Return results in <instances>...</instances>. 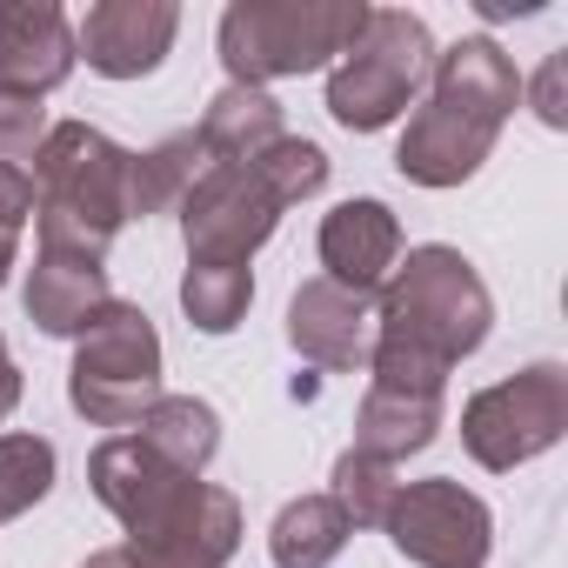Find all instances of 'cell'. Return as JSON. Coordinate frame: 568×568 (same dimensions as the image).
<instances>
[{
  "label": "cell",
  "instance_id": "cell-1",
  "mask_svg": "<svg viewBox=\"0 0 568 568\" xmlns=\"http://www.w3.org/2000/svg\"><path fill=\"white\" fill-rule=\"evenodd\" d=\"M488 322H495V302L462 247H442V241L408 247V261L375 295V348H368L375 388L442 395L448 368L488 342Z\"/></svg>",
  "mask_w": 568,
  "mask_h": 568
},
{
  "label": "cell",
  "instance_id": "cell-2",
  "mask_svg": "<svg viewBox=\"0 0 568 568\" xmlns=\"http://www.w3.org/2000/svg\"><path fill=\"white\" fill-rule=\"evenodd\" d=\"M88 488L128 528V555L141 568H227L241 548V501L201 475L168 468L134 435L94 448Z\"/></svg>",
  "mask_w": 568,
  "mask_h": 568
},
{
  "label": "cell",
  "instance_id": "cell-3",
  "mask_svg": "<svg viewBox=\"0 0 568 568\" xmlns=\"http://www.w3.org/2000/svg\"><path fill=\"white\" fill-rule=\"evenodd\" d=\"M34 227L41 247L108 261V241L128 227V148L88 121H54L34 148Z\"/></svg>",
  "mask_w": 568,
  "mask_h": 568
},
{
  "label": "cell",
  "instance_id": "cell-4",
  "mask_svg": "<svg viewBox=\"0 0 568 568\" xmlns=\"http://www.w3.org/2000/svg\"><path fill=\"white\" fill-rule=\"evenodd\" d=\"M368 0H234L221 14V68L234 88H267L342 61Z\"/></svg>",
  "mask_w": 568,
  "mask_h": 568
},
{
  "label": "cell",
  "instance_id": "cell-5",
  "mask_svg": "<svg viewBox=\"0 0 568 568\" xmlns=\"http://www.w3.org/2000/svg\"><path fill=\"white\" fill-rule=\"evenodd\" d=\"M428 68H435L428 21L408 8H368L362 34L342 48L335 74H328V114L348 134H382L422 94Z\"/></svg>",
  "mask_w": 568,
  "mask_h": 568
},
{
  "label": "cell",
  "instance_id": "cell-6",
  "mask_svg": "<svg viewBox=\"0 0 568 568\" xmlns=\"http://www.w3.org/2000/svg\"><path fill=\"white\" fill-rule=\"evenodd\" d=\"M161 335L148 322V308L134 302H108L74 348L68 368V402L74 415H88L94 428H134L154 402H161Z\"/></svg>",
  "mask_w": 568,
  "mask_h": 568
},
{
  "label": "cell",
  "instance_id": "cell-7",
  "mask_svg": "<svg viewBox=\"0 0 568 568\" xmlns=\"http://www.w3.org/2000/svg\"><path fill=\"white\" fill-rule=\"evenodd\" d=\"M568 435V368L561 362H535L495 388H481L462 408V442L481 468L508 475L535 455H548Z\"/></svg>",
  "mask_w": 568,
  "mask_h": 568
},
{
  "label": "cell",
  "instance_id": "cell-8",
  "mask_svg": "<svg viewBox=\"0 0 568 568\" xmlns=\"http://www.w3.org/2000/svg\"><path fill=\"white\" fill-rule=\"evenodd\" d=\"M281 214H288V201L274 194V181L254 161L201 168V181L181 201L187 261H201V267H247L254 247L281 227Z\"/></svg>",
  "mask_w": 568,
  "mask_h": 568
},
{
  "label": "cell",
  "instance_id": "cell-9",
  "mask_svg": "<svg viewBox=\"0 0 568 568\" xmlns=\"http://www.w3.org/2000/svg\"><path fill=\"white\" fill-rule=\"evenodd\" d=\"M388 541L395 555H408L415 568H481L488 548H495V515L481 495H468L462 481L448 475H428V481H408L388 508Z\"/></svg>",
  "mask_w": 568,
  "mask_h": 568
},
{
  "label": "cell",
  "instance_id": "cell-10",
  "mask_svg": "<svg viewBox=\"0 0 568 568\" xmlns=\"http://www.w3.org/2000/svg\"><path fill=\"white\" fill-rule=\"evenodd\" d=\"M174 34H181L174 0H101L74 28V54H88V68L108 81H141L168 61Z\"/></svg>",
  "mask_w": 568,
  "mask_h": 568
},
{
  "label": "cell",
  "instance_id": "cell-11",
  "mask_svg": "<svg viewBox=\"0 0 568 568\" xmlns=\"http://www.w3.org/2000/svg\"><path fill=\"white\" fill-rule=\"evenodd\" d=\"M288 342H295V355H308L328 375L368 368V348H375V295H355V288H342V281H328V274L302 281L295 302H288Z\"/></svg>",
  "mask_w": 568,
  "mask_h": 568
},
{
  "label": "cell",
  "instance_id": "cell-12",
  "mask_svg": "<svg viewBox=\"0 0 568 568\" xmlns=\"http://www.w3.org/2000/svg\"><path fill=\"white\" fill-rule=\"evenodd\" d=\"M495 134H501L495 121L462 114V108H448V101H428V108L408 121V134H402V148H395V168H402L415 187H462V181L488 161Z\"/></svg>",
  "mask_w": 568,
  "mask_h": 568
},
{
  "label": "cell",
  "instance_id": "cell-13",
  "mask_svg": "<svg viewBox=\"0 0 568 568\" xmlns=\"http://www.w3.org/2000/svg\"><path fill=\"white\" fill-rule=\"evenodd\" d=\"M74 28L54 0H0V88L48 94L74 74Z\"/></svg>",
  "mask_w": 568,
  "mask_h": 568
},
{
  "label": "cell",
  "instance_id": "cell-14",
  "mask_svg": "<svg viewBox=\"0 0 568 568\" xmlns=\"http://www.w3.org/2000/svg\"><path fill=\"white\" fill-rule=\"evenodd\" d=\"M395 261H402V221H395L388 201H342L322 221V267H328V281H342V288L382 295Z\"/></svg>",
  "mask_w": 568,
  "mask_h": 568
},
{
  "label": "cell",
  "instance_id": "cell-15",
  "mask_svg": "<svg viewBox=\"0 0 568 568\" xmlns=\"http://www.w3.org/2000/svg\"><path fill=\"white\" fill-rule=\"evenodd\" d=\"M108 302H114V288H108V267H101V261L61 254V247H41V254H34V274H28V322H34L41 335H81Z\"/></svg>",
  "mask_w": 568,
  "mask_h": 568
},
{
  "label": "cell",
  "instance_id": "cell-16",
  "mask_svg": "<svg viewBox=\"0 0 568 568\" xmlns=\"http://www.w3.org/2000/svg\"><path fill=\"white\" fill-rule=\"evenodd\" d=\"M194 141H201V154H207L214 168L254 161L261 148H274V141H281V101H274L267 88H234V81H227V88L207 101V114H201Z\"/></svg>",
  "mask_w": 568,
  "mask_h": 568
},
{
  "label": "cell",
  "instance_id": "cell-17",
  "mask_svg": "<svg viewBox=\"0 0 568 568\" xmlns=\"http://www.w3.org/2000/svg\"><path fill=\"white\" fill-rule=\"evenodd\" d=\"M442 435V395H402V388H368L355 408V448L375 462H408Z\"/></svg>",
  "mask_w": 568,
  "mask_h": 568
},
{
  "label": "cell",
  "instance_id": "cell-18",
  "mask_svg": "<svg viewBox=\"0 0 568 568\" xmlns=\"http://www.w3.org/2000/svg\"><path fill=\"white\" fill-rule=\"evenodd\" d=\"M134 442L154 448L168 468L201 475V468L214 462V448H221V415H214L201 395H161V402L134 422Z\"/></svg>",
  "mask_w": 568,
  "mask_h": 568
},
{
  "label": "cell",
  "instance_id": "cell-19",
  "mask_svg": "<svg viewBox=\"0 0 568 568\" xmlns=\"http://www.w3.org/2000/svg\"><path fill=\"white\" fill-rule=\"evenodd\" d=\"M348 515L335 508V495H302V501H288L274 515V528H267V555H274V568H328L342 548H348Z\"/></svg>",
  "mask_w": 568,
  "mask_h": 568
},
{
  "label": "cell",
  "instance_id": "cell-20",
  "mask_svg": "<svg viewBox=\"0 0 568 568\" xmlns=\"http://www.w3.org/2000/svg\"><path fill=\"white\" fill-rule=\"evenodd\" d=\"M201 141L194 134H168L148 154H128V221H148L161 207H181L187 187L201 181Z\"/></svg>",
  "mask_w": 568,
  "mask_h": 568
},
{
  "label": "cell",
  "instance_id": "cell-21",
  "mask_svg": "<svg viewBox=\"0 0 568 568\" xmlns=\"http://www.w3.org/2000/svg\"><path fill=\"white\" fill-rule=\"evenodd\" d=\"M247 302H254V274L247 267H201V261H187L181 308H187V322L201 335H234L241 315H247Z\"/></svg>",
  "mask_w": 568,
  "mask_h": 568
},
{
  "label": "cell",
  "instance_id": "cell-22",
  "mask_svg": "<svg viewBox=\"0 0 568 568\" xmlns=\"http://www.w3.org/2000/svg\"><path fill=\"white\" fill-rule=\"evenodd\" d=\"M54 488V442L48 435H0V521H21Z\"/></svg>",
  "mask_w": 568,
  "mask_h": 568
},
{
  "label": "cell",
  "instance_id": "cell-23",
  "mask_svg": "<svg viewBox=\"0 0 568 568\" xmlns=\"http://www.w3.org/2000/svg\"><path fill=\"white\" fill-rule=\"evenodd\" d=\"M328 495H335V508L348 515V528H382L388 508H395V495H402V481H395L388 462L348 448V455L335 462V488H328Z\"/></svg>",
  "mask_w": 568,
  "mask_h": 568
},
{
  "label": "cell",
  "instance_id": "cell-24",
  "mask_svg": "<svg viewBox=\"0 0 568 568\" xmlns=\"http://www.w3.org/2000/svg\"><path fill=\"white\" fill-rule=\"evenodd\" d=\"M254 168L274 181V194L288 201V207L328 187V154H322L315 141H302V134H281L274 148H261V154H254Z\"/></svg>",
  "mask_w": 568,
  "mask_h": 568
},
{
  "label": "cell",
  "instance_id": "cell-25",
  "mask_svg": "<svg viewBox=\"0 0 568 568\" xmlns=\"http://www.w3.org/2000/svg\"><path fill=\"white\" fill-rule=\"evenodd\" d=\"M41 141H48V108H41V94L0 88V168L34 161V148H41Z\"/></svg>",
  "mask_w": 568,
  "mask_h": 568
},
{
  "label": "cell",
  "instance_id": "cell-26",
  "mask_svg": "<svg viewBox=\"0 0 568 568\" xmlns=\"http://www.w3.org/2000/svg\"><path fill=\"white\" fill-rule=\"evenodd\" d=\"M28 221H34V181H28V168H0V234L21 241Z\"/></svg>",
  "mask_w": 568,
  "mask_h": 568
},
{
  "label": "cell",
  "instance_id": "cell-27",
  "mask_svg": "<svg viewBox=\"0 0 568 568\" xmlns=\"http://www.w3.org/2000/svg\"><path fill=\"white\" fill-rule=\"evenodd\" d=\"M528 94H535V114H541L548 128H568V61H561V54L541 61V74H535Z\"/></svg>",
  "mask_w": 568,
  "mask_h": 568
},
{
  "label": "cell",
  "instance_id": "cell-28",
  "mask_svg": "<svg viewBox=\"0 0 568 568\" xmlns=\"http://www.w3.org/2000/svg\"><path fill=\"white\" fill-rule=\"evenodd\" d=\"M21 368H14V355H8V342H0V422H8L14 408H21Z\"/></svg>",
  "mask_w": 568,
  "mask_h": 568
},
{
  "label": "cell",
  "instance_id": "cell-29",
  "mask_svg": "<svg viewBox=\"0 0 568 568\" xmlns=\"http://www.w3.org/2000/svg\"><path fill=\"white\" fill-rule=\"evenodd\" d=\"M81 568H141V561H134L128 548H101V555H88Z\"/></svg>",
  "mask_w": 568,
  "mask_h": 568
},
{
  "label": "cell",
  "instance_id": "cell-30",
  "mask_svg": "<svg viewBox=\"0 0 568 568\" xmlns=\"http://www.w3.org/2000/svg\"><path fill=\"white\" fill-rule=\"evenodd\" d=\"M14 247H21V241L0 234V288H8V274H14Z\"/></svg>",
  "mask_w": 568,
  "mask_h": 568
}]
</instances>
